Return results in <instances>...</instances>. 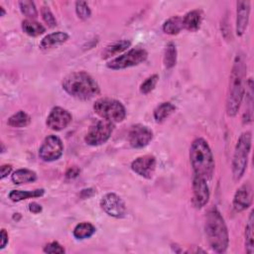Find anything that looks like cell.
<instances>
[{
	"label": "cell",
	"mask_w": 254,
	"mask_h": 254,
	"mask_svg": "<svg viewBox=\"0 0 254 254\" xmlns=\"http://www.w3.org/2000/svg\"><path fill=\"white\" fill-rule=\"evenodd\" d=\"M245 73L246 66L243 57L237 55L230 74L229 92L226 101V111L229 116L236 115L239 110L245 91Z\"/></svg>",
	"instance_id": "obj_1"
},
{
	"label": "cell",
	"mask_w": 254,
	"mask_h": 254,
	"mask_svg": "<svg viewBox=\"0 0 254 254\" xmlns=\"http://www.w3.org/2000/svg\"><path fill=\"white\" fill-rule=\"evenodd\" d=\"M63 89L73 98L88 101L100 93L98 82L87 73H73L63 80Z\"/></svg>",
	"instance_id": "obj_2"
},
{
	"label": "cell",
	"mask_w": 254,
	"mask_h": 254,
	"mask_svg": "<svg viewBox=\"0 0 254 254\" xmlns=\"http://www.w3.org/2000/svg\"><path fill=\"white\" fill-rule=\"evenodd\" d=\"M190 160L195 175L210 180L215 171V159L208 142L203 138L196 139L190 149Z\"/></svg>",
	"instance_id": "obj_3"
},
{
	"label": "cell",
	"mask_w": 254,
	"mask_h": 254,
	"mask_svg": "<svg viewBox=\"0 0 254 254\" xmlns=\"http://www.w3.org/2000/svg\"><path fill=\"white\" fill-rule=\"evenodd\" d=\"M206 233L210 246L218 253H222L228 246V232L223 218L216 209L207 215Z\"/></svg>",
	"instance_id": "obj_4"
},
{
	"label": "cell",
	"mask_w": 254,
	"mask_h": 254,
	"mask_svg": "<svg viewBox=\"0 0 254 254\" xmlns=\"http://www.w3.org/2000/svg\"><path fill=\"white\" fill-rule=\"evenodd\" d=\"M251 139L252 136L249 131L242 133L238 138L232 161V174L234 181H239L244 175L251 149Z\"/></svg>",
	"instance_id": "obj_5"
},
{
	"label": "cell",
	"mask_w": 254,
	"mask_h": 254,
	"mask_svg": "<svg viewBox=\"0 0 254 254\" xmlns=\"http://www.w3.org/2000/svg\"><path fill=\"white\" fill-rule=\"evenodd\" d=\"M96 113L105 120L110 122H121L126 116V110L123 105L115 100L101 99L96 102L94 106Z\"/></svg>",
	"instance_id": "obj_6"
},
{
	"label": "cell",
	"mask_w": 254,
	"mask_h": 254,
	"mask_svg": "<svg viewBox=\"0 0 254 254\" xmlns=\"http://www.w3.org/2000/svg\"><path fill=\"white\" fill-rule=\"evenodd\" d=\"M114 129L113 122L101 120L91 126L86 135V142L92 146H99L106 143L111 136Z\"/></svg>",
	"instance_id": "obj_7"
},
{
	"label": "cell",
	"mask_w": 254,
	"mask_h": 254,
	"mask_svg": "<svg viewBox=\"0 0 254 254\" xmlns=\"http://www.w3.org/2000/svg\"><path fill=\"white\" fill-rule=\"evenodd\" d=\"M147 52L143 49H133L126 54L116 57L108 64V68L111 70H123L138 66L147 59Z\"/></svg>",
	"instance_id": "obj_8"
},
{
	"label": "cell",
	"mask_w": 254,
	"mask_h": 254,
	"mask_svg": "<svg viewBox=\"0 0 254 254\" xmlns=\"http://www.w3.org/2000/svg\"><path fill=\"white\" fill-rule=\"evenodd\" d=\"M64 151L62 140L56 135L48 136L39 150V156L43 161L52 162L58 160Z\"/></svg>",
	"instance_id": "obj_9"
},
{
	"label": "cell",
	"mask_w": 254,
	"mask_h": 254,
	"mask_svg": "<svg viewBox=\"0 0 254 254\" xmlns=\"http://www.w3.org/2000/svg\"><path fill=\"white\" fill-rule=\"evenodd\" d=\"M101 207L103 211L112 218H122L126 214V207L120 197L115 194H107L102 202Z\"/></svg>",
	"instance_id": "obj_10"
},
{
	"label": "cell",
	"mask_w": 254,
	"mask_h": 254,
	"mask_svg": "<svg viewBox=\"0 0 254 254\" xmlns=\"http://www.w3.org/2000/svg\"><path fill=\"white\" fill-rule=\"evenodd\" d=\"M153 138V132L147 126L137 124L132 126L128 133V141L133 148H143L147 146Z\"/></svg>",
	"instance_id": "obj_11"
},
{
	"label": "cell",
	"mask_w": 254,
	"mask_h": 254,
	"mask_svg": "<svg viewBox=\"0 0 254 254\" xmlns=\"http://www.w3.org/2000/svg\"><path fill=\"white\" fill-rule=\"evenodd\" d=\"M72 122V115L71 113L62 109V108H55L50 112L47 118V126L55 131H61L65 129L70 123Z\"/></svg>",
	"instance_id": "obj_12"
},
{
	"label": "cell",
	"mask_w": 254,
	"mask_h": 254,
	"mask_svg": "<svg viewBox=\"0 0 254 254\" xmlns=\"http://www.w3.org/2000/svg\"><path fill=\"white\" fill-rule=\"evenodd\" d=\"M131 169L139 176L151 179L156 169V159L152 155L141 156L132 162Z\"/></svg>",
	"instance_id": "obj_13"
},
{
	"label": "cell",
	"mask_w": 254,
	"mask_h": 254,
	"mask_svg": "<svg viewBox=\"0 0 254 254\" xmlns=\"http://www.w3.org/2000/svg\"><path fill=\"white\" fill-rule=\"evenodd\" d=\"M210 200V190L207 181L195 175L193 181V204L197 209L205 207Z\"/></svg>",
	"instance_id": "obj_14"
},
{
	"label": "cell",
	"mask_w": 254,
	"mask_h": 254,
	"mask_svg": "<svg viewBox=\"0 0 254 254\" xmlns=\"http://www.w3.org/2000/svg\"><path fill=\"white\" fill-rule=\"evenodd\" d=\"M252 187L249 183L242 185L235 193L233 199V208L240 213L250 207L252 203Z\"/></svg>",
	"instance_id": "obj_15"
},
{
	"label": "cell",
	"mask_w": 254,
	"mask_h": 254,
	"mask_svg": "<svg viewBox=\"0 0 254 254\" xmlns=\"http://www.w3.org/2000/svg\"><path fill=\"white\" fill-rule=\"evenodd\" d=\"M250 13V2L249 1H238L236 10V33L238 36L243 35L245 32Z\"/></svg>",
	"instance_id": "obj_16"
},
{
	"label": "cell",
	"mask_w": 254,
	"mask_h": 254,
	"mask_svg": "<svg viewBox=\"0 0 254 254\" xmlns=\"http://www.w3.org/2000/svg\"><path fill=\"white\" fill-rule=\"evenodd\" d=\"M69 39V35L65 32H55L52 34L47 35L45 38H43L40 47L43 50L52 49L54 47H57L59 45L64 44Z\"/></svg>",
	"instance_id": "obj_17"
},
{
	"label": "cell",
	"mask_w": 254,
	"mask_h": 254,
	"mask_svg": "<svg viewBox=\"0 0 254 254\" xmlns=\"http://www.w3.org/2000/svg\"><path fill=\"white\" fill-rule=\"evenodd\" d=\"M183 19V27L191 32H195L199 30L202 23V15L198 10L190 11L185 15Z\"/></svg>",
	"instance_id": "obj_18"
},
{
	"label": "cell",
	"mask_w": 254,
	"mask_h": 254,
	"mask_svg": "<svg viewBox=\"0 0 254 254\" xmlns=\"http://www.w3.org/2000/svg\"><path fill=\"white\" fill-rule=\"evenodd\" d=\"M37 175L34 171L28 170V169H20L12 175V181L14 184H27L36 181Z\"/></svg>",
	"instance_id": "obj_19"
},
{
	"label": "cell",
	"mask_w": 254,
	"mask_h": 254,
	"mask_svg": "<svg viewBox=\"0 0 254 254\" xmlns=\"http://www.w3.org/2000/svg\"><path fill=\"white\" fill-rule=\"evenodd\" d=\"M176 110L175 106L171 103H163L154 110V118L157 122H163Z\"/></svg>",
	"instance_id": "obj_20"
},
{
	"label": "cell",
	"mask_w": 254,
	"mask_h": 254,
	"mask_svg": "<svg viewBox=\"0 0 254 254\" xmlns=\"http://www.w3.org/2000/svg\"><path fill=\"white\" fill-rule=\"evenodd\" d=\"M45 191L43 189H38L34 191H18L14 190L9 194V198L13 202H20L23 200L31 199V198H39L44 195Z\"/></svg>",
	"instance_id": "obj_21"
},
{
	"label": "cell",
	"mask_w": 254,
	"mask_h": 254,
	"mask_svg": "<svg viewBox=\"0 0 254 254\" xmlns=\"http://www.w3.org/2000/svg\"><path fill=\"white\" fill-rule=\"evenodd\" d=\"M253 229H254V220H253V212H251L249 215L248 222L245 227V248H246V252L249 254H252L254 252Z\"/></svg>",
	"instance_id": "obj_22"
},
{
	"label": "cell",
	"mask_w": 254,
	"mask_h": 254,
	"mask_svg": "<svg viewBox=\"0 0 254 254\" xmlns=\"http://www.w3.org/2000/svg\"><path fill=\"white\" fill-rule=\"evenodd\" d=\"M131 43L129 41L126 40H122V41H118L115 42L109 46H108L106 48V50L103 52V58L104 59H109L112 56H115L123 51H125L126 49H128L130 47Z\"/></svg>",
	"instance_id": "obj_23"
},
{
	"label": "cell",
	"mask_w": 254,
	"mask_h": 254,
	"mask_svg": "<svg viewBox=\"0 0 254 254\" xmlns=\"http://www.w3.org/2000/svg\"><path fill=\"white\" fill-rule=\"evenodd\" d=\"M22 29H23L24 33H26L27 35L32 36V37L40 36L46 31L45 27L42 24H40L32 19L24 20L22 22Z\"/></svg>",
	"instance_id": "obj_24"
},
{
	"label": "cell",
	"mask_w": 254,
	"mask_h": 254,
	"mask_svg": "<svg viewBox=\"0 0 254 254\" xmlns=\"http://www.w3.org/2000/svg\"><path fill=\"white\" fill-rule=\"evenodd\" d=\"M96 227L90 222H81L77 224L73 229V236L76 239H86L94 235Z\"/></svg>",
	"instance_id": "obj_25"
},
{
	"label": "cell",
	"mask_w": 254,
	"mask_h": 254,
	"mask_svg": "<svg viewBox=\"0 0 254 254\" xmlns=\"http://www.w3.org/2000/svg\"><path fill=\"white\" fill-rule=\"evenodd\" d=\"M183 28V19L178 16L168 19L163 25L164 32L169 35H177Z\"/></svg>",
	"instance_id": "obj_26"
},
{
	"label": "cell",
	"mask_w": 254,
	"mask_h": 254,
	"mask_svg": "<svg viewBox=\"0 0 254 254\" xmlns=\"http://www.w3.org/2000/svg\"><path fill=\"white\" fill-rule=\"evenodd\" d=\"M177 63V49L174 43H169L165 50L164 64L167 69H172Z\"/></svg>",
	"instance_id": "obj_27"
},
{
	"label": "cell",
	"mask_w": 254,
	"mask_h": 254,
	"mask_svg": "<svg viewBox=\"0 0 254 254\" xmlns=\"http://www.w3.org/2000/svg\"><path fill=\"white\" fill-rule=\"evenodd\" d=\"M31 121L30 116L24 112V111H18L17 113L13 114L9 119H8V125L11 127H16V128H21L27 126Z\"/></svg>",
	"instance_id": "obj_28"
},
{
	"label": "cell",
	"mask_w": 254,
	"mask_h": 254,
	"mask_svg": "<svg viewBox=\"0 0 254 254\" xmlns=\"http://www.w3.org/2000/svg\"><path fill=\"white\" fill-rule=\"evenodd\" d=\"M19 6L21 9V12L28 18L32 19V18H36L38 16L37 8L33 1H26V0L25 1H20Z\"/></svg>",
	"instance_id": "obj_29"
},
{
	"label": "cell",
	"mask_w": 254,
	"mask_h": 254,
	"mask_svg": "<svg viewBox=\"0 0 254 254\" xmlns=\"http://www.w3.org/2000/svg\"><path fill=\"white\" fill-rule=\"evenodd\" d=\"M158 79H159V77H158L157 74H153V75L149 76L148 78H146L145 81L141 84L140 92L144 95H147V94L151 93L154 90V88L156 87Z\"/></svg>",
	"instance_id": "obj_30"
},
{
	"label": "cell",
	"mask_w": 254,
	"mask_h": 254,
	"mask_svg": "<svg viewBox=\"0 0 254 254\" xmlns=\"http://www.w3.org/2000/svg\"><path fill=\"white\" fill-rule=\"evenodd\" d=\"M75 12H76L77 16L82 20H86V19L90 18L91 14H92L88 3L84 1H78L75 3Z\"/></svg>",
	"instance_id": "obj_31"
},
{
	"label": "cell",
	"mask_w": 254,
	"mask_h": 254,
	"mask_svg": "<svg viewBox=\"0 0 254 254\" xmlns=\"http://www.w3.org/2000/svg\"><path fill=\"white\" fill-rule=\"evenodd\" d=\"M42 16L44 21L50 26V27H55L57 25V20L49 7H43L42 8Z\"/></svg>",
	"instance_id": "obj_32"
},
{
	"label": "cell",
	"mask_w": 254,
	"mask_h": 254,
	"mask_svg": "<svg viewBox=\"0 0 254 254\" xmlns=\"http://www.w3.org/2000/svg\"><path fill=\"white\" fill-rule=\"evenodd\" d=\"M44 252H46V253H65V249L61 244L54 241L45 246Z\"/></svg>",
	"instance_id": "obj_33"
},
{
	"label": "cell",
	"mask_w": 254,
	"mask_h": 254,
	"mask_svg": "<svg viewBox=\"0 0 254 254\" xmlns=\"http://www.w3.org/2000/svg\"><path fill=\"white\" fill-rule=\"evenodd\" d=\"M78 174H79V169L77 167H71L69 170L67 171L66 176L69 179H73V178L77 177Z\"/></svg>",
	"instance_id": "obj_34"
},
{
	"label": "cell",
	"mask_w": 254,
	"mask_h": 254,
	"mask_svg": "<svg viewBox=\"0 0 254 254\" xmlns=\"http://www.w3.org/2000/svg\"><path fill=\"white\" fill-rule=\"evenodd\" d=\"M11 171H12L11 165H2L1 166V176H0V178L4 179L11 173Z\"/></svg>",
	"instance_id": "obj_35"
},
{
	"label": "cell",
	"mask_w": 254,
	"mask_h": 254,
	"mask_svg": "<svg viewBox=\"0 0 254 254\" xmlns=\"http://www.w3.org/2000/svg\"><path fill=\"white\" fill-rule=\"evenodd\" d=\"M29 210L33 214H40L42 212V207L37 203H32L29 206Z\"/></svg>",
	"instance_id": "obj_36"
},
{
	"label": "cell",
	"mask_w": 254,
	"mask_h": 254,
	"mask_svg": "<svg viewBox=\"0 0 254 254\" xmlns=\"http://www.w3.org/2000/svg\"><path fill=\"white\" fill-rule=\"evenodd\" d=\"M7 243H8V234L5 231V229H2L1 230V246H0V248L3 249Z\"/></svg>",
	"instance_id": "obj_37"
},
{
	"label": "cell",
	"mask_w": 254,
	"mask_h": 254,
	"mask_svg": "<svg viewBox=\"0 0 254 254\" xmlns=\"http://www.w3.org/2000/svg\"><path fill=\"white\" fill-rule=\"evenodd\" d=\"M0 10H1V16H3L5 14V11H4L3 7H0Z\"/></svg>",
	"instance_id": "obj_38"
}]
</instances>
